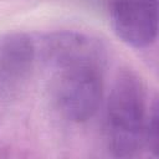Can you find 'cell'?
<instances>
[{
    "instance_id": "6",
    "label": "cell",
    "mask_w": 159,
    "mask_h": 159,
    "mask_svg": "<svg viewBox=\"0 0 159 159\" xmlns=\"http://www.w3.org/2000/svg\"><path fill=\"white\" fill-rule=\"evenodd\" d=\"M159 147V129H158V104L154 101L149 107V114L145 127V142L144 148L152 152L154 155L158 154Z\"/></svg>"
},
{
    "instance_id": "2",
    "label": "cell",
    "mask_w": 159,
    "mask_h": 159,
    "mask_svg": "<svg viewBox=\"0 0 159 159\" xmlns=\"http://www.w3.org/2000/svg\"><path fill=\"white\" fill-rule=\"evenodd\" d=\"M52 71L50 93L56 111L72 123L93 118L103 101L104 66L75 65Z\"/></svg>"
},
{
    "instance_id": "4",
    "label": "cell",
    "mask_w": 159,
    "mask_h": 159,
    "mask_svg": "<svg viewBox=\"0 0 159 159\" xmlns=\"http://www.w3.org/2000/svg\"><path fill=\"white\" fill-rule=\"evenodd\" d=\"M41 52L52 70L75 65L106 66L107 61L106 47L98 39L75 30L47 34L42 40Z\"/></svg>"
},
{
    "instance_id": "3",
    "label": "cell",
    "mask_w": 159,
    "mask_h": 159,
    "mask_svg": "<svg viewBox=\"0 0 159 159\" xmlns=\"http://www.w3.org/2000/svg\"><path fill=\"white\" fill-rule=\"evenodd\" d=\"M111 26L128 46L145 48L158 35V0H106Z\"/></svg>"
},
{
    "instance_id": "1",
    "label": "cell",
    "mask_w": 159,
    "mask_h": 159,
    "mask_svg": "<svg viewBox=\"0 0 159 159\" xmlns=\"http://www.w3.org/2000/svg\"><path fill=\"white\" fill-rule=\"evenodd\" d=\"M145 84L132 70L118 72L107 98L103 138L114 158H132L144 149L149 114Z\"/></svg>"
},
{
    "instance_id": "5",
    "label": "cell",
    "mask_w": 159,
    "mask_h": 159,
    "mask_svg": "<svg viewBox=\"0 0 159 159\" xmlns=\"http://www.w3.org/2000/svg\"><path fill=\"white\" fill-rule=\"evenodd\" d=\"M36 58L34 40L24 32L0 36V89L11 91L30 76Z\"/></svg>"
}]
</instances>
